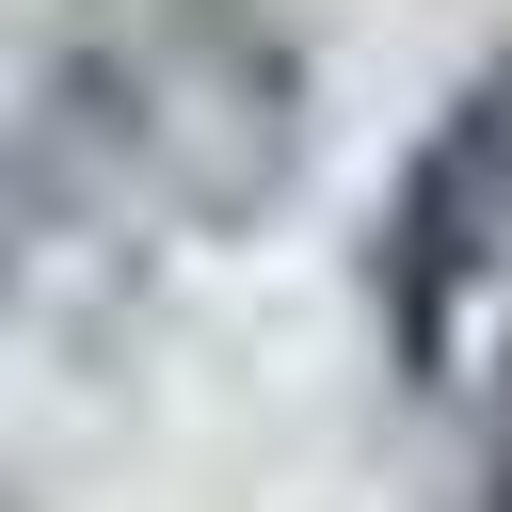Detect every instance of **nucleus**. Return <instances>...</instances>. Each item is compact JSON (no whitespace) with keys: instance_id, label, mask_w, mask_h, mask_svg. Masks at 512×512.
<instances>
[{"instance_id":"1","label":"nucleus","mask_w":512,"mask_h":512,"mask_svg":"<svg viewBox=\"0 0 512 512\" xmlns=\"http://www.w3.org/2000/svg\"><path fill=\"white\" fill-rule=\"evenodd\" d=\"M64 112L80 144L176 208V224H256L304 176V32L288 0H64Z\"/></svg>"},{"instance_id":"2","label":"nucleus","mask_w":512,"mask_h":512,"mask_svg":"<svg viewBox=\"0 0 512 512\" xmlns=\"http://www.w3.org/2000/svg\"><path fill=\"white\" fill-rule=\"evenodd\" d=\"M496 272H512V64H480L432 112V144L400 160V208H384V320H400V368L416 384L464 368Z\"/></svg>"},{"instance_id":"3","label":"nucleus","mask_w":512,"mask_h":512,"mask_svg":"<svg viewBox=\"0 0 512 512\" xmlns=\"http://www.w3.org/2000/svg\"><path fill=\"white\" fill-rule=\"evenodd\" d=\"M0 512H32V496H16V480H0Z\"/></svg>"},{"instance_id":"4","label":"nucleus","mask_w":512,"mask_h":512,"mask_svg":"<svg viewBox=\"0 0 512 512\" xmlns=\"http://www.w3.org/2000/svg\"><path fill=\"white\" fill-rule=\"evenodd\" d=\"M0 256H16V240H0Z\"/></svg>"}]
</instances>
